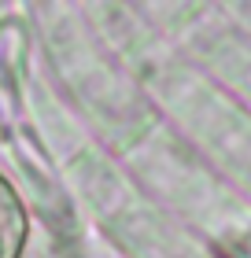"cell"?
I'll use <instances>...</instances> for the list:
<instances>
[{
  "mask_svg": "<svg viewBox=\"0 0 251 258\" xmlns=\"http://www.w3.org/2000/svg\"><path fill=\"white\" fill-rule=\"evenodd\" d=\"M26 247V214L15 188L0 177V258H19Z\"/></svg>",
  "mask_w": 251,
  "mask_h": 258,
  "instance_id": "cell-1",
  "label": "cell"
}]
</instances>
